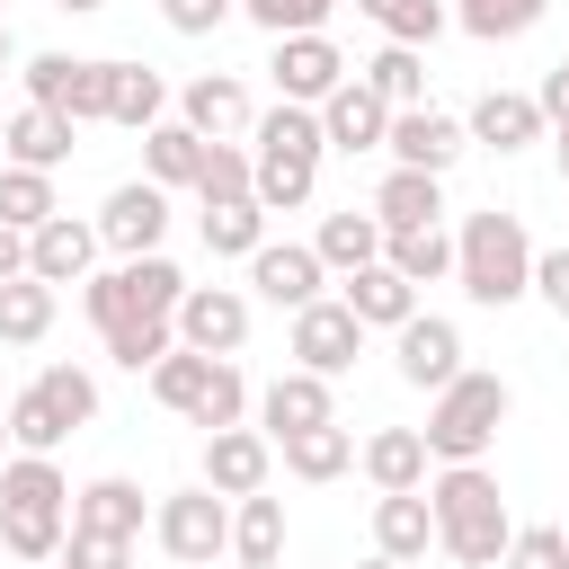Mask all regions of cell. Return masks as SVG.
Wrapping results in <instances>:
<instances>
[{
  "mask_svg": "<svg viewBox=\"0 0 569 569\" xmlns=\"http://www.w3.org/2000/svg\"><path fill=\"white\" fill-rule=\"evenodd\" d=\"M453 284L471 293V302H489V311H507V302H525L533 293V240H525V222L516 213H462V231H453Z\"/></svg>",
  "mask_w": 569,
  "mask_h": 569,
  "instance_id": "cell-1",
  "label": "cell"
},
{
  "mask_svg": "<svg viewBox=\"0 0 569 569\" xmlns=\"http://www.w3.org/2000/svg\"><path fill=\"white\" fill-rule=\"evenodd\" d=\"M249 133H258V151H249V160H258V204H267V213L311 204V187H320V151H329V142H320V107H284V98H276Z\"/></svg>",
  "mask_w": 569,
  "mask_h": 569,
  "instance_id": "cell-2",
  "label": "cell"
},
{
  "mask_svg": "<svg viewBox=\"0 0 569 569\" xmlns=\"http://www.w3.org/2000/svg\"><path fill=\"white\" fill-rule=\"evenodd\" d=\"M498 427H507V382L462 365V373L436 391V409H427V427H418V436H427V453H436V462H480Z\"/></svg>",
  "mask_w": 569,
  "mask_h": 569,
  "instance_id": "cell-3",
  "label": "cell"
},
{
  "mask_svg": "<svg viewBox=\"0 0 569 569\" xmlns=\"http://www.w3.org/2000/svg\"><path fill=\"white\" fill-rule=\"evenodd\" d=\"M80 302H89V320H98V338H107V329H124V320H178L187 276H178L169 258H124V267L89 276Z\"/></svg>",
  "mask_w": 569,
  "mask_h": 569,
  "instance_id": "cell-4",
  "label": "cell"
},
{
  "mask_svg": "<svg viewBox=\"0 0 569 569\" xmlns=\"http://www.w3.org/2000/svg\"><path fill=\"white\" fill-rule=\"evenodd\" d=\"M151 533H160V551L178 560V569H213L222 551H231V498L222 489H169L160 507H151Z\"/></svg>",
  "mask_w": 569,
  "mask_h": 569,
  "instance_id": "cell-5",
  "label": "cell"
},
{
  "mask_svg": "<svg viewBox=\"0 0 569 569\" xmlns=\"http://www.w3.org/2000/svg\"><path fill=\"white\" fill-rule=\"evenodd\" d=\"M160 240H169V187L124 178V187L98 204V249H116V258H160Z\"/></svg>",
  "mask_w": 569,
  "mask_h": 569,
  "instance_id": "cell-6",
  "label": "cell"
},
{
  "mask_svg": "<svg viewBox=\"0 0 569 569\" xmlns=\"http://www.w3.org/2000/svg\"><path fill=\"white\" fill-rule=\"evenodd\" d=\"M178 347L231 365V356L249 347V293H240V284H187V302H178Z\"/></svg>",
  "mask_w": 569,
  "mask_h": 569,
  "instance_id": "cell-7",
  "label": "cell"
},
{
  "mask_svg": "<svg viewBox=\"0 0 569 569\" xmlns=\"http://www.w3.org/2000/svg\"><path fill=\"white\" fill-rule=\"evenodd\" d=\"M391 365H400L409 391H445V382L462 373V329H453L445 311H418V320L391 329Z\"/></svg>",
  "mask_w": 569,
  "mask_h": 569,
  "instance_id": "cell-8",
  "label": "cell"
},
{
  "mask_svg": "<svg viewBox=\"0 0 569 569\" xmlns=\"http://www.w3.org/2000/svg\"><path fill=\"white\" fill-rule=\"evenodd\" d=\"M276 98L284 107H329V89H347V53L329 36H276Z\"/></svg>",
  "mask_w": 569,
  "mask_h": 569,
  "instance_id": "cell-9",
  "label": "cell"
},
{
  "mask_svg": "<svg viewBox=\"0 0 569 569\" xmlns=\"http://www.w3.org/2000/svg\"><path fill=\"white\" fill-rule=\"evenodd\" d=\"M391 169H427V178H445L462 151H471V124L462 116H445V107H409V116H391Z\"/></svg>",
  "mask_w": 569,
  "mask_h": 569,
  "instance_id": "cell-10",
  "label": "cell"
},
{
  "mask_svg": "<svg viewBox=\"0 0 569 569\" xmlns=\"http://www.w3.org/2000/svg\"><path fill=\"white\" fill-rule=\"evenodd\" d=\"M356 356H365V320H356L347 302H329V293H320L311 311H293V365H302V373H320V382H329V373H347Z\"/></svg>",
  "mask_w": 569,
  "mask_h": 569,
  "instance_id": "cell-11",
  "label": "cell"
},
{
  "mask_svg": "<svg viewBox=\"0 0 569 569\" xmlns=\"http://www.w3.org/2000/svg\"><path fill=\"white\" fill-rule=\"evenodd\" d=\"M249 284H258L276 311H311V302H320V284H329V267H320V249H311V240H267V249L249 258Z\"/></svg>",
  "mask_w": 569,
  "mask_h": 569,
  "instance_id": "cell-12",
  "label": "cell"
},
{
  "mask_svg": "<svg viewBox=\"0 0 569 569\" xmlns=\"http://www.w3.org/2000/svg\"><path fill=\"white\" fill-rule=\"evenodd\" d=\"M329 418H338V400H329V382L302 373V365L258 391V436H267V445H284V436H302V427H329Z\"/></svg>",
  "mask_w": 569,
  "mask_h": 569,
  "instance_id": "cell-13",
  "label": "cell"
},
{
  "mask_svg": "<svg viewBox=\"0 0 569 569\" xmlns=\"http://www.w3.org/2000/svg\"><path fill=\"white\" fill-rule=\"evenodd\" d=\"M267 471H276V445H267L258 427H222V436H204V489H222V498H258Z\"/></svg>",
  "mask_w": 569,
  "mask_h": 569,
  "instance_id": "cell-14",
  "label": "cell"
},
{
  "mask_svg": "<svg viewBox=\"0 0 569 569\" xmlns=\"http://www.w3.org/2000/svg\"><path fill=\"white\" fill-rule=\"evenodd\" d=\"M178 124H196L204 142H231V133H249L258 116H249V89H240L231 71H204V80L178 89Z\"/></svg>",
  "mask_w": 569,
  "mask_h": 569,
  "instance_id": "cell-15",
  "label": "cell"
},
{
  "mask_svg": "<svg viewBox=\"0 0 569 569\" xmlns=\"http://www.w3.org/2000/svg\"><path fill=\"white\" fill-rule=\"evenodd\" d=\"M320 142H329V151H382V142H391V107H382L365 80H347V89H329V107H320Z\"/></svg>",
  "mask_w": 569,
  "mask_h": 569,
  "instance_id": "cell-16",
  "label": "cell"
},
{
  "mask_svg": "<svg viewBox=\"0 0 569 569\" xmlns=\"http://www.w3.org/2000/svg\"><path fill=\"white\" fill-rule=\"evenodd\" d=\"M89 258H98V222L53 213L44 231H27V276H36V284H80V276H89Z\"/></svg>",
  "mask_w": 569,
  "mask_h": 569,
  "instance_id": "cell-17",
  "label": "cell"
},
{
  "mask_svg": "<svg viewBox=\"0 0 569 569\" xmlns=\"http://www.w3.org/2000/svg\"><path fill=\"white\" fill-rule=\"evenodd\" d=\"M462 124H471V142H489V151H525V142H542V98H525V89H480Z\"/></svg>",
  "mask_w": 569,
  "mask_h": 569,
  "instance_id": "cell-18",
  "label": "cell"
},
{
  "mask_svg": "<svg viewBox=\"0 0 569 569\" xmlns=\"http://www.w3.org/2000/svg\"><path fill=\"white\" fill-rule=\"evenodd\" d=\"M311 249H320V267L347 284V276H365V267H382V249H391V231H382V213H329L320 231H311Z\"/></svg>",
  "mask_w": 569,
  "mask_h": 569,
  "instance_id": "cell-19",
  "label": "cell"
},
{
  "mask_svg": "<svg viewBox=\"0 0 569 569\" xmlns=\"http://www.w3.org/2000/svg\"><path fill=\"white\" fill-rule=\"evenodd\" d=\"M0 133H9V160H18V169H62L71 142H80V124H71L62 107H18Z\"/></svg>",
  "mask_w": 569,
  "mask_h": 569,
  "instance_id": "cell-20",
  "label": "cell"
},
{
  "mask_svg": "<svg viewBox=\"0 0 569 569\" xmlns=\"http://www.w3.org/2000/svg\"><path fill=\"white\" fill-rule=\"evenodd\" d=\"M427 542H436V507H427V489H391V498H373V551H391V560H427Z\"/></svg>",
  "mask_w": 569,
  "mask_h": 569,
  "instance_id": "cell-21",
  "label": "cell"
},
{
  "mask_svg": "<svg viewBox=\"0 0 569 569\" xmlns=\"http://www.w3.org/2000/svg\"><path fill=\"white\" fill-rule=\"evenodd\" d=\"M373 213H382V231H427V222H445V178L391 169V178L373 187Z\"/></svg>",
  "mask_w": 569,
  "mask_h": 569,
  "instance_id": "cell-22",
  "label": "cell"
},
{
  "mask_svg": "<svg viewBox=\"0 0 569 569\" xmlns=\"http://www.w3.org/2000/svg\"><path fill=\"white\" fill-rule=\"evenodd\" d=\"M365 329H400V320H418V284L400 276V267H365V276H347V293H338Z\"/></svg>",
  "mask_w": 569,
  "mask_h": 569,
  "instance_id": "cell-23",
  "label": "cell"
},
{
  "mask_svg": "<svg viewBox=\"0 0 569 569\" xmlns=\"http://www.w3.org/2000/svg\"><path fill=\"white\" fill-rule=\"evenodd\" d=\"M427 436L418 427H382V436H365V480L391 498V489H427Z\"/></svg>",
  "mask_w": 569,
  "mask_h": 569,
  "instance_id": "cell-24",
  "label": "cell"
},
{
  "mask_svg": "<svg viewBox=\"0 0 569 569\" xmlns=\"http://www.w3.org/2000/svg\"><path fill=\"white\" fill-rule=\"evenodd\" d=\"M71 542V516L62 507H0V551L27 560V569H53Z\"/></svg>",
  "mask_w": 569,
  "mask_h": 569,
  "instance_id": "cell-25",
  "label": "cell"
},
{
  "mask_svg": "<svg viewBox=\"0 0 569 569\" xmlns=\"http://www.w3.org/2000/svg\"><path fill=\"white\" fill-rule=\"evenodd\" d=\"M231 560L240 569H276L284 560V498H231Z\"/></svg>",
  "mask_w": 569,
  "mask_h": 569,
  "instance_id": "cell-26",
  "label": "cell"
},
{
  "mask_svg": "<svg viewBox=\"0 0 569 569\" xmlns=\"http://www.w3.org/2000/svg\"><path fill=\"white\" fill-rule=\"evenodd\" d=\"M507 542H516L507 498H498V507H471V516H453V525H436V551H453L462 569H498V560H507Z\"/></svg>",
  "mask_w": 569,
  "mask_h": 569,
  "instance_id": "cell-27",
  "label": "cell"
},
{
  "mask_svg": "<svg viewBox=\"0 0 569 569\" xmlns=\"http://www.w3.org/2000/svg\"><path fill=\"white\" fill-rule=\"evenodd\" d=\"M196 169H204V133L160 116V124L142 133V178H151V187H196Z\"/></svg>",
  "mask_w": 569,
  "mask_h": 569,
  "instance_id": "cell-28",
  "label": "cell"
},
{
  "mask_svg": "<svg viewBox=\"0 0 569 569\" xmlns=\"http://www.w3.org/2000/svg\"><path fill=\"white\" fill-rule=\"evenodd\" d=\"M71 525H89V533H124V542H133V533H142V489L107 471V480L71 489Z\"/></svg>",
  "mask_w": 569,
  "mask_h": 569,
  "instance_id": "cell-29",
  "label": "cell"
},
{
  "mask_svg": "<svg viewBox=\"0 0 569 569\" xmlns=\"http://www.w3.org/2000/svg\"><path fill=\"white\" fill-rule=\"evenodd\" d=\"M356 80H365V89H373V98H382L391 116H409V107H427V62H418L409 44H382V53H373V62L356 71Z\"/></svg>",
  "mask_w": 569,
  "mask_h": 569,
  "instance_id": "cell-30",
  "label": "cell"
},
{
  "mask_svg": "<svg viewBox=\"0 0 569 569\" xmlns=\"http://www.w3.org/2000/svg\"><path fill=\"white\" fill-rule=\"evenodd\" d=\"M276 453H284V471H293V480H338V471L356 462V436L329 418V427H302V436H284Z\"/></svg>",
  "mask_w": 569,
  "mask_h": 569,
  "instance_id": "cell-31",
  "label": "cell"
},
{
  "mask_svg": "<svg viewBox=\"0 0 569 569\" xmlns=\"http://www.w3.org/2000/svg\"><path fill=\"white\" fill-rule=\"evenodd\" d=\"M204 249H213V258H258V249H267V204H258V196L204 204Z\"/></svg>",
  "mask_w": 569,
  "mask_h": 569,
  "instance_id": "cell-32",
  "label": "cell"
},
{
  "mask_svg": "<svg viewBox=\"0 0 569 569\" xmlns=\"http://www.w3.org/2000/svg\"><path fill=\"white\" fill-rule=\"evenodd\" d=\"M53 213H62V204H53V169H18V160H9V169H0V222H9V231H44Z\"/></svg>",
  "mask_w": 569,
  "mask_h": 569,
  "instance_id": "cell-33",
  "label": "cell"
},
{
  "mask_svg": "<svg viewBox=\"0 0 569 569\" xmlns=\"http://www.w3.org/2000/svg\"><path fill=\"white\" fill-rule=\"evenodd\" d=\"M44 329H53V284L9 276V284H0V347H36Z\"/></svg>",
  "mask_w": 569,
  "mask_h": 569,
  "instance_id": "cell-34",
  "label": "cell"
},
{
  "mask_svg": "<svg viewBox=\"0 0 569 569\" xmlns=\"http://www.w3.org/2000/svg\"><path fill=\"white\" fill-rule=\"evenodd\" d=\"M160 107H169V80H160L151 62H116V107H107V124L151 133V124H160Z\"/></svg>",
  "mask_w": 569,
  "mask_h": 569,
  "instance_id": "cell-35",
  "label": "cell"
},
{
  "mask_svg": "<svg viewBox=\"0 0 569 569\" xmlns=\"http://www.w3.org/2000/svg\"><path fill=\"white\" fill-rule=\"evenodd\" d=\"M0 507H62L71 516V480L53 471V453H18L0 471Z\"/></svg>",
  "mask_w": 569,
  "mask_h": 569,
  "instance_id": "cell-36",
  "label": "cell"
},
{
  "mask_svg": "<svg viewBox=\"0 0 569 569\" xmlns=\"http://www.w3.org/2000/svg\"><path fill=\"white\" fill-rule=\"evenodd\" d=\"M196 196H204V204H240V196H258V160H249L240 142H204Z\"/></svg>",
  "mask_w": 569,
  "mask_h": 569,
  "instance_id": "cell-37",
  "label": "cell"
},
{
  "mask_svg": "<svg viewBox=\"0 0 569 569\" xmlns=\"http://www.w3.org/2000/svg\"><path fill=\"white\" fill-rule=\"evenodd\" d=\"M382 267H400L409 284H436V276H453V240H445V222H427V231H391Z\"/></svg>",
  "mask_w": 569,
  "mask_h": 569,
  "instance_id": "cell-38",
  "label": "cell"
},
{
  "mask_svg": "<svg viewBox=\"0 0 569 569\" xmlns=\"http://www.w3.org/2000/svg\"><path fill=\"white\" fill-rule=\"evenodd\" d=\"M213 365H222V356H196V347H178V356H160V365H151V400L187 418V409L204 400V382H213Z\"/></svg>",
  "mask_w": 569,
  "mask_h": 569,
  "instance_id": "cell-39",
  "label": "cell"
},
{
  "mask_svg": "<svg viewBox=\"0 0 569 569\" xmlns=\"http://www.w3.org/2000/svg\"><path fill=\"white\" fill-rule=\"evenodd\" d=\"M542 9H551V0H462L453 18H462L480 44H507V36H533V27H542Z\"/></svg>",
  "mask_w": 569,
  "mask_h": 569,
  "instance_id": "cell-40",
  "label": "cell"
},
{
  "mask_svg": "<svg viewBox=\"0 0 569 569\" xmlns=\"http://www.w3.org/2000/svg\"><path fill=\"white\" fill-rule=\"evenodd\" d=\"M107 356L124 373H151L160 356H178V320H124V329H107Z\"/></svg>",
  "mask_w": 569,
  "mask_h": 569,
  "instance_id": "cell-41",
  "label": "cell"
},
{
  "mask_svg": "<svg viewBox=\"0 0 569 569\" xmlns=\"http://www.w3.org/2000/svg\"><path fill=\"white\" fill-rule=\"evenodd\" d=\"M62 436H71V427H62V418H53V400L27 382V391L9 400V445H18V453H53Z\"/></svg>",
  "mask_w": 569,
  "mask_h": 569,
  "instance_id": "cell-42",
  "label": "cell"
},
{
  "mask_svg": "<svg viewBox=\"0 0 569 569\" xmlns=\"http://www.w3.org/2000/svg\"><path fill=\"white\" fill-rule=\"evenodd\" d=\"M107 107H116V62H71L62 116H71V124H107Z\"/></svg>",
  "mask_w": 569,
  "mask_h": 569,
  "instance_id": "cell-43",
  "label": "cell"
},
{
  "mask_svg": "<svg viewBox=\"0 0 569 569\" xmlns=\"http://www.w3.org/2000/svg\"><path fill=\"white\" fill-rule=\"evenodd\" d=\"M36 391L53 400V418H62V427H89V418H98V382H89L80 365H44V373H36Z\"/></svg>",
  "mask_w": 569,
  "mask_h": 569,
  "instance_id": "cell-44",
  "label": "cell"
},
{
  "mask_svg": "<svg viewBox=\"0 0 569 569\" xmlns=\"http://www.w3.org/2000/svg\"><path fill=\"white\" fill-rule=\"evenodd\" d=\"M240 409H249V382H240V365H213V382H204V400L187 409V427L222 436V427H240Z\"/></svg>",
  "mask_w": 569,
  "mask_h": 569,
  "instance_id": "cell-45",
  "label": "cell"
},
{
  "mask_svg": "<svg viewBox=\"0 0 569 569\" xmlns=\"http://www.w3.org/2000/svg\"><path fill=\"white\" fill-rule=\"evenodd\" d=\"M338 0H240V18H258L267 36H320Z\"/></svg>",
  "mask_w": 569,
  "mask_h": 569,
  "instance_id": "cell-46",
  "label": "cell"
},
{
  "mask_svg": "<svg viewBox=\"0 0 569 569\" xmlns=\"http://www.w3.org/2000/svg\"><path fill=\"white\" fill-rule=\"evenodd\" d=\"M498 569H569V525H525Z\"/></svg>",
  "mask_w": 569,
  "mask_h": 569,
  "instance_id": "cell-47",
  "label": "cell"
},
{
  "mask_svg": "<svg viewBox=\"0 0 569 569\" xmlns=\"http://www.w3.org/2000/svg\"><path fill=\"white\" fill-rule=\"evenodd\" d=\"M62 569H133V542H124V533H89V525H71Z\"/></svg>",
  "mask_w": 569,
  "mask_h": 569,
  "instance_id": "cell-48",
  "label": "cell"
},
{
  "mask_svg": "<svg viewBox=\"0 0 569 569\" xmlns=\"http://www.w3.org/2000/svg\"><path fill=\"white\" fill-rule=\"evenodd\" d=\"M382 36H391V44H409V53H418V44H436V36H445V0H400V9L382 18Z\"/></svg>",
  "mask_w": 569,
  "mask_h": 569,
  "instance_id": "cell-49",
  "label": "cell"
},
{
  "mask_svg": "<svg viewBox=\"0 0 569 569\" xmlns=\"http://www.w3.org/2000/svg\"><path fill=\"white\" fill-rule=\"evenodd\" d=\"M62 89H71V53H36L27 62V107H62Z\"/></svg>",
  "mask_w": 569,
  "mask_h": 569,
  "instance_id": "cell-50",
  "label": "cell"
},
{
  "mask_svg": "<svg viewBox=\"0 0 569 569\" xmlns=\"http://www.w3.org/2000/svg\"><path fill=\"white\" fill-rule=\"evenodd\" d=\"M231 9H240V0H160V18H169L178 36H213Z\"/></svg>",
  "mask_w": 569,
  "mask_h": 569,
  "instance_id": "cell-51",
  "label": "cell"
},
{
  "mask_svg": "<svg viewBox=\"0 0 569 569\" xmlns=\"http://www.w3.org/2000/svg\"><path fill=\"white\" fill-rule=\"evenodd\" d=\"M533 293L569 320V240H560V249H533Z\"/></svg>",
  "mask_w": 569,
  "mask_h": 569,
  "instance_id": "cell-52",
  "label": "cell"
},
{
  "mask_svg": "<svg viewBox=\"0 0 569 569\" xmlns=\"http://www.w3.org/2000/svg\"><path fill=\"white\" fill-rule=\"evenodd\" d=\"M533 98H542V124H551V133H569V62H551Z\"/></svg>",
  "mask_w": 569,
  "mask_h": 569,
  "instance_id": "cell-53",
  "label": "cell"
},
{
  "mask_svg": "<svg viewBox=\"0 0 569 569\" xmlns=\"http://www.w3.org/2000/svg\"><path fill=\"white\" fill-rule=\"evenodd\" d=\"M9 276H27V231L0 222V284H9Z\"/></svg>",
  "mask_w": 569,
  "mask_h": 569,
  "instance_id": "cell-54",
  "label": "cell"
},
{
  "mask_svg": "<svg viewBox=\"0 0 569 569\" xmlns=\"http://www.w3.org/2000/svg\"><path fill=\"white\" fill-rule=\"evenodd\" d=\"M356 9H365V18H373V27H382V18H391V9H400V0H356Z\"/></svg>",
  "mask_w": 569,
  "mask_h": 569,
  "instance_id": "cell-55",
  "label": "cell"
},
{
  "mask_svg": "<svg viewBox=\"0 0 569 569\" xmlns=\"http://www.w3.org/2000/svg\"><path fill=\"white\" fill-rule=\"evenodd\" d=\"M356 569H409V560H391V551H373V560H356Z\"/></svg>",
  "mask_w": 569,
  "mask_h": 569,
  "instance_id": "cell-56",
  "label": "cell"
},
{
  "mask_svg": "<svg viewBox=\"0 0 569 569\" xmlns=\"http://www.w3.org/2000/svg\"><path fill=\"white\" fill-rule=\"evenodd\" d=\"M53 9H71V18H89V9H107V0H53Z\"/></svg>",
  "mask_w": 569,
  "mask_h": 569,
  "instance_id": "cell-57",
  "label": "cell"
},
{
  "mask_svg": "<svg viewBox=\"0 0 569 569\" xmlns=\"http://www.w3.org/2000/svg\"><path fill=\"white\" fill-rule=\"evenodd\" d=\"M0 71H9V18H0Z\"/></svg>",
  "mask_w": 569,
  "mask_h": 569,
  "instance_id": "cell-58",
  "label": "cell"
},
{
  "mask_svg": "<svg viewBox=\"0 0 569 569\" xmlns=\"http://www.w3.org/2000/svg\"><path fill=\"white\" fill-rule=\"evenodd\" d=\"M560 178H569V133H560Z\"/></svg>",
  "mask_w": 569,
  "mask_h": 569,
  "instance_id": "cell-59",
  "label": "cell"
},
{
  "mask_svg": "<svg viewBox=\"0 0 569 569\" xmlns=\"http://www.w3.org/2000/svg\"><path fill=\"white\" fill-rule=\"evenodd\" d=\"M0 169H9V133H0Z\"/></svg>",
  "mask_w": 569,
  "mask_h": 569,
  "instance_id": "cell-60",
  "label": "cell"
},
{
  "mask_svg": "<svg viewBox=\"0 0 569 569\" xmlns=\"http://www.w3.org/2000/svg\"><path fill=\"white\" fill-rule=\"evenodd\" d=\"M0 445H9V409H0Z\"/></svg>",
  "mask_w": 569,
  "mask_h": 569,
  "instance_id": "cell-61",
  "label": "cell"
}]
</instances>
